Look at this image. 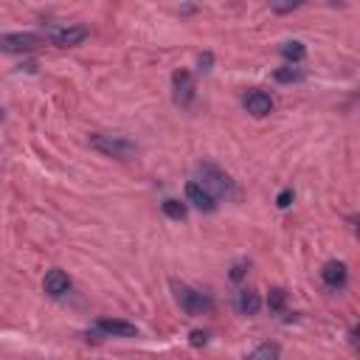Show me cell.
Returning <instances> with one entry per match:
<instances>
[{
    "mask_svg": "<svg viewBox=\"0 0 360 360\" xmlns=\"http://www.w3.org/2000/svg\"><path fill=\"white\" fill-rule=\"evenodd\" d=\"M236 310L243 313V315H256V313L262 310L259 293H254V290H239V295H236Z\"/></svg>",
    "mask_w": 360,
    "mask_h": 360,
    "instance_id": "7c38bea8",
    "label": "cell"
},
{
    "mask_svg": "<svg viewBox=\"0 0 360 360\" xmlns=\"http://www.w3.org/2000/svg\"><path fill=\"white\" fill-rule=\"evenodd\" d=\"M164 214L169 217V220H186V203H180V200H164Z\"/></svg>",
    "mask_w": 360,
    "mask_h": 360,
    "instance_id": "9a60e30c",
    "label": "cell"
},
{
    "mask_svg": "<svg viewBox=\"0 0 360 360\" xmlns=\"http://www.w3.org/2000/svg\"><path fill=\"white\" fill-rule=\"evenodd\" d=\"M282 56L290 59V63H302V59L307 56V45H304V43H298V40L284 43V45H282Z\"/></svg>",
    "mask_w": 360,
    "mask_h": 360,
    "instance_id": "5bb4252c",
    "label": "cell"
},
{
    "mask_svg": "<svg viewBox=\"0 0 360 360\" xmlns=\"http://www.w3.org/2000/svg\"><path fill=\"white\" fill-rule=\"evenodd\" d=\"M90 146L115 161H133L138 155V146L124 135H90Z\"/></svg>",
    "mask_w": 360,
    "mask_h": 360,
    "instance_id": "6da1fadb",
    "label": "cell"
},
{
    "mask_svg": "<svg viewBox=\"0 0 360 360\" xmlns=\"http://www.w3.org/2000/svg\"><path fill=\"white\" fill-rule=\"evenodd\" d=\"M172 87H175V104L177 107H189L194 102V79L186 68L172 74Z\"/></svg>",
    "mask_w": 360,
    "mask_h": 360,
    "instance_id": "5b68a950",
    "label": "cell"
},
{
    "mask_svg": "<svg viewBox=\"0 0 360 360\" xmlns=\"http://www.w3.org/2000/svg\"><path fill=\"white\" fill-rule=\"evenodd\" d=\"M321 279H324L326 287L341 290V287L346 284V279H349V270H346L344 262H326V265L321 267Z\"/></svg>",
    "mask_w": 360,
    "mask_h": 360,
    "instance_id": "ba28073f",
    "label": "cell"
},
{
    "mask_svg": "<svg viewBox=\"0 0 360 360\" xmlns=\"http://www.w3.org/2000/svg\"><path fill=\"white\" fill-rule=\"evenodd\" d=\"M197 183L212 194L214 200L217 197H223V194H228L234 186H231V177L225 175V172H220L217 166H212V164H205V166H200V180Z\"/></svg>",
    "mask_w": 360,
    "mask_h": 360,
    "instance_id": "3957f363",
    "label": "cell"
},
{
    "mask_svg": "<svg viewBox=\"0 0 360 360\" xmlns=\"http://www.w3.org/2000/svg\"><path fill=\"white\" fill-rule=\"evenodd\" d=\"M0 118H3V113H0Z\"/></svg>",
    "mask_w": 360,
    "mask_h": 360,
    "instance_id": "7402d4cb",
    "label": "cell"
},
{
    "mask_svg": "<svg viewBox=\"0 0 360 360\" xmlns=\"http://www.w3.org/2000/svg\"><path fill=\"white\" fill-rule=\"evenodd\" d=\"M186 197H189V203L194 205V208H200V212H214L217 208V200L208 194L197 180H192V183H186Z\"/></svg>",
    "mask_w": 360,
    "mask_h": 360,
    "instance_id": "30bf717a",
    "label": "cell"
},
{
    "mask_svg": "<svg viewBox=\"0 0 360 360\" xmlns=\"http://www.w3.org/2000/svg\"><path fill=\"white\" fill-rule=\"evenodd\" d=\"M175 290H177V302H180V307H183L186 315L197 318V315H208L214 310V298L208 293H200V290L186 287V284H177Z\"/></svg>",
    "mask_w": 360,
    "mask_h": 360,
    "instance_id": "7a4b0ae2",
    "label": "cell"
},
{
    "mask_svg": "<svg viewBox=\"0 0 360 360\" xmlns=\"http://www.w3.org/2000/svg\"><path fill=\"white\" fill-rule=\"evenodd\" d=\"M40 45H45V40L40 34H32V32L0 37V51L3 54H28V51H37Z\"/></svg>",
    "mask_w": 360,
    "mask_h": 360,
    "instance_id": "277c9868",
    "label": "cell"
},
{
    "mask_svg": "<svg viewBox=\"0 0 360 360\" xmlns=\"http://www.w3.org/2000/svg\"><path fill=\"white\" fill-rule=\"evenodd\" d=\"M43 287H45V293H48L51 298H63V295L71 290V276L65 273V270L54 267V270H48V273H45Z\"/></svg>",
    "mask_w": 360,
    "mask_h": 360,
    "instance_id": "8992f818",
    "label": "cell"
},
{
    "mask_svg": "<svg viewBox=\"0 0 360 360\" xmlns=\"http://www.w3.org/2000/svg\"><path fill=\"white\" fill-rule=\"evenodd\" d=\"M279 355H282V349H279V344H259L251 355H248V360H279Z\"/></svg>",
    "mask_w": 360,
    "mask_h": 360,
    "instance_id": "4fadbf2b",
    "label": "cell"
},
{
    "mask_svg": "<svg viewBox=\"0 0 360 360\" xmlns=\"http://www.w3.org/2000/svg\"><path fill=\"white\" fill-rule=\"evenodd\" d=\"M273 76H276V82L287 85V82H298V79H304V71H302V68H293V65H287V68H279Z\"/></svg>",
    "mask_w": 360,
    "mask_h": 360,
    "instance_id": "2e32d148",
    "label": "cell"
},
{
    "mask_svg": "<svg viewBox=\"0 0 360 360\" xmlns=\"http://www.w3.org/2000/svg\"><path fill=\"white\" fill-rule=\"evenodd\" d=\"M189 344H192V346H205V344H208V333H200V329H197V333H192Z\"/></svg>",
    "mask_w": 360,
    "mask_h": 360,
    "instance_id": "ac0fdd59",
    "label": "cell"
},
{
    "mask_svg": "<svg viewBox=\"0 0 360 360\" xmlns=\"http://www.w3.org/2000/svg\"><path fill=\"white\" fill-rule=\"evenodd\" d=\"M245 273H248V265H245V262H239V265H234V270H231V279H234V282H239Z\"/></svg>",
    "mask_w": 360,
    "mask_h": 360,
    "instance_id": "d6986e66",
    "label": "cell"
},
{
    "mask_svg": "<svg viewBox=\"0 0 360 360\" xmlns=\"http://www.w3.org/2000/svg\"><path fill=\"white\" fill-rule=\"evenodd\" d=\"M245 110L256 118H265L273 113V99H270V93H265V90H251L245 96Z\"/></svg>",
    "mask_w": 360,
    "mask_h": 360,
    "instance_id": "52a82bcc",
    "label": "cell"
},
{
    "mask_svg": "<svg viewBox=\"0 0 360 360\" xmlns=\"http://www.w3.org/2000/svg\"><path fill=\"white\" fill-rule=\"evenodd\" d=\"M302 3H287V6H273V12H290V9H298Z\"/></svg>",
    "mask_w": 360,
    "mask_h": 360,
    "instance_id": "44dd1931",
    "label": "cell"
},
{
    "mask_svg": "<svg viewBox=\"0 0 360 360\" xmlns=\"http://www.w3.org/2000/svg\"><path fill=\"white\" fill-rule=\"evenodd\" d=\"M284 302H287V293L282 290V287H273V290H270V298H267V304H270V310H282L284 307Z\"/></svg>",
    "mask_w": 360,
    "mask_h": 360,
    "instance_id": "e0dca14e",
    "label": "cell"
},
{
    "mask_svg": "<svg viewBox=\"0 0 360 360\" xmlns=\"http://www.w3.org/2000/svg\"><path fill=\"white\" fill-rule=\"evenodd\" d=\"M87 34H90V32H87L85 25H68V28H59V32L54 34V45H59V48H74V45L85 43Z\"/></svg>",
    "mask_w": 360,
    "mask_h": 360,
    "instance_id": "9c48e42d",
    "label": "cell"
},
{
    "mask_svg": "<svg viewBox=\"0 0 360 360\" xmlns=\"http://www.w3.org/2000/svg\"><path fill=\"white\" fill-rule=\"evenodd\" d=\"M96 326H99V333H104V335H115V338H135V335H138L135 324L115 321V318H102Z\"/></svg>",
    "mask_w": 360,
    "mask_h": 360,
    "instance_id": "8fae6325",
    "label": "cell"
},
{
    "mask_svg": "<svg viewBox=\"0 0 360 360\" xmlns=\"http://www.w3.org/2000/svg\"><path fill=\"white\" fill-rule=\"evenodd\" d=\"M290 203H293V189H284V192L276 197V205H279V208H287Z\"/></svg>",
    "mask_w": 360,
    "mask_h": 360,
    "instance_id": "ffe728a7",
    "label": "cell"
}]
</instances>
